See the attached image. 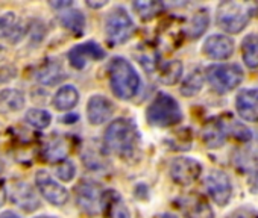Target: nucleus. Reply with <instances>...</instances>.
<instances>
[{
	"label": "nucleus",
	"instance_id": "obj_7",
	"mask_svg": "<svg viewBox=\"0 0 258 218\" xmlns=\"http://www.w3.org/2000/svg\"><path fill=\"white\" fill-rule=\"evenodd\" d=\"M7 191H8V197L11 198V201L20 209L26 212H32L40 207V198L35 189L32 188V185H29L28 182L11 180L7 183Z\"/></svg>",
	"mask_w": 258,
	"mask_h": 218
},
{
	"label": "nucleus",
	"instance_id": "obj_38",
	"mask_svg": "<svg viewBox=\"0 0 258 218\" xmlns=\"http://www.w3.org/2000/svg\"><path fill=\"white\" fill-rule=\"evenodd\" d=\"M253 189L258 191V173L255 174V180H253Z\"/></svg>",
	"mask_w": 258,
	"mask_h": 218
},
{
	"label": "nucleus",
	"instance_id": "obj_1",
	"mask_svg": "<svg viewBox=\"0 0 258 218\" xmlns=\"http://www.w3.org/2000/svg\"><path fill=\"white\" fill-rule=\"evenodd\" d=\"M109 83L112 92L123 100L136 97L140 88V77L131 62L123 58H114L109 64Z\"/></svg>",
	"mask_w": 258,
	"mask_h": 218
},
{
	"label": "nucleus",
	"instance_id": "obj_26",
	"mask_svg": "<svg viewBox=\"0 0 258 218\" xmlns=\"http://www.w3.org/2000/svg\"><path fill=\"white\" fill-rule=\"evenodd\" d=\"M133 7L143 20H151L163 11V4L154 2V0H148V2L146 0H140V2H134Z\"/></svg>",
	"mask_w": 258,
	"mask_h": 218
},
{
	"label": "nucleus",
	"instance_id": "obj_35",
	"mask_svg": "<svg viewBox=\"0 0 258 218\" xmlns=\"http://www.w3.org/2000/svg\"><path fill=\"white\" fill-rule=\"evenodd\" d=\"M108 2L106 0H102V2H91V0H88L87 2V7H90V8H102V7H105Z\"/></svg>",
	"mask_w": 258,
	"mask_h": 218
},
{
	"label": "nucleus",
	"instance_id": "obj_25",
	"mask_svg": "<svg viewBox=\"0 0 258 218\" xmlns=\"http://www.w3.org/2000/svg\"><path fill=\"white\" fill-rule=\"evenodd\" d=\"M61 23L64 25V28H67L69 31L75 32V34H82L84 26H85V17L81 11L78 10H72L62 14L61 17Z\"/></svg>",
	"mask_w": 258,
	"mask_h": 218
},
{
	"label": "nucleus",
	"instance_id": "obj_21",
	"mask_svg": "<svg viewBox=\"0 0 258 218\" xmlns=\"http://www.w3.org/2000/svg\"><path fill=\"white\" fill-rule=\"evenodd\" d=\"M241 53L244 64L249 68L258 67V37L256 35H247L241 44Z\"/></svg>",
	"mask_w": 258,
	"mask_h": 218
},
{
	"label": "nucleus",
	"instance_id": "obj_14",
	"mask_svg": "<svg viewBox=\"0 0 258 218\" xmlns=\"http://www.w3.org/2000/svg\"><path fill=\"white\" fill-rule=\"evenodd\" d=\"M103 56H105V52L102 50V47L93 41L79 44L69 52V61L72 67L78 70H82L90 59H102Z\"/></svg>",
	"mask_w": 258,
	"mask_h": 218
},
{
	"label": "nucleus",
	"instance_id": "obj_23",
	"mask_svg": "<svg viewBox=\"0 0 258 218\" xmlns=\"http://www.w3.org/2000/svg\"><path fill=\"white\" fill-rule=\"evenodd\" d=\"M208 22H210V19H208L207 11H205V10H199V11L191 17V20H190V23H188L187 35H188L190 38H198V37H201V35L207 31V28H208Z\"/></svg>",
	"mask_w": 258,
	"mask_h": 218
},
{
	"label": "nucleus",
	"instance_id": "obj_8",
	"mask_svg": "<svg viewBox=\"0 0 258 218\" xmlns=\"http://www.w3.org/2000/svg\"><path fill=\"white\" fill-rule=\"evenodd\" d=\"M35 185L40 194L52 204L62 206L69 201V191L58 183L46 170H38L35 173Z\"/></svg>",
	"mask_w": 258,
	"mask_h": 218
},
{
	"label": "nucleus",
	"instance_id": "obj_39",
	"mask_svg": "<svg viewBox=\"0 0 258 218\" xmlns=\"http://www.w3.org/2000/svg\"><path fill=\"white\" fill-rule=\"evenodd\" d=\"M35 218H55V216H47V215H43V216H35Z\"/></svg>",
	"mask_w": 258,
	"mask_h": 218
},
{
	"label": "nucleus",
	"instance_id": "obj_36",
	"mask_svg": "<svg viewBox=\"0 0 258 218\" xmlns=\"http://www.w3.org/2000/svg\"><path fill=\"white\" fill-rule=\"evenodd\" d=\"M0 218H20V216L13 210H5V212L0 213Z\"/></svg>",
	"mask_w": 258,
	"mask_h": 218
},
{
	"label": "nucleus",
	"instance_id": "obj_30",
	"mask_svg": "<svg viewBox=\"0 0 258 218\" xmlns=\"http://www.w3.org/2000/svg\"><path fill=\"white\" fill-rule=\"evenodd\" d=\"M67 152H69V147L62 140H55L46 147V156L50 161H58V162L64 161L67 156Z\"/></svg>",
	"mask_w": 258,
	"mask_h": 218
},
{
	"label": "nucleus",
	"instance_id": "obj_17",
	"mask_svg": "<svg viewBox=\"0 0 258 218\" xmlns=\"http://www.w3.org/2000/svg\"><path fill=\"white\" fill-rule=\"evenodd\" d=\"M204 52L214 59H226L234 53V43L225 35H211L204 43Z\"/></svg>",
	"mask_w": 258,
	"mask_h": 218
},
{
	"label": "nucleus",
	"instance_id": "obj_37",
	"mask_svg": "<svg viewBox=\"0 0 258 218\" xmlns=\"http://www.w3.org/2000/svg\"><path fill=\"white\" fill-rule=\"evenodd\" d=\"M62 120H64V123L70 125V123H75V122L78 120V116H67V117H64Z\"/></svg>",
	"mask_w": 258,
	"mask_h": 218
},
{
	"label": "nucleus",
	"instance_id": "obj_10",
	"mask_svg": "<svg viewBox=\"0 0 258 218\" xmlns=\"http://www.w3.org/2000/svg\"><path fill=\"white\" fill-rule=\"evenodd\" d=\"M205 188H207L210 197L219 206H225L231 200L232 186H231L229 177L226 176V173H223L220 170H214L205 177Z\"/></svg>",
	"mask_w": 258,
	"mask_h": 218
},
{
	"label": "nucleus",
	"instance_id": "obj_34",
	"mask_svg": "<svg viewBox=\"0 0 258 218\" xmlns=\"http://www.w3.org/2000/svg\"><path fill=\"white\" fill-rule=\"evenodd\" d=\"M49 5L52 8H55V10H64V8H70L73 5V2H70V0H66V2H50Z\"/></svg>",
	"mask_w": 258,
	"mask_h": 218
},
{
	"label": "nucleus",
	"instance_id": "obj_29",
	"mask_svg": "<svg viewBox=\"0 0 258 218\" xmlns=\"http://www.w3.org/2000/svg\"><path fill=\"white\" fill-rule=\"evenodd\" d=\"M19 19L16 16L14 11H8L5 14L0 16V40L2 38H11L13 34L17 29L19 25Z\"/></svg>",
	"mask_w": 258,
	"mask_h": 218
},
{
	"label": "nucleus",
	"instance_id": "obj_33",
	"mask_svg": "<svg viewBox=\"0 0 258 218\" xmlns=\"http://www.w3.org/2000/svg\"><path fill=\"white\" fill-rule=\"evenodd\" d=\"M8 191H7V183L4 180H0V207H2L7 201Z\"/></svg>",
	"mask_w": 258,
	"mask_h": 218
},
{
	"label": "nucleus",
	"instance_id": "obj_6",
	"mask_svg": "<svg viewBox=\"0 0 258 218\" xmlns=\"http://www.w3.org/2000/svg\"><path fill=\"white\" fill-rule=\"evenodd\" d=\"M207 77L217 92H226L241 83L243 70L237 64L211 65L207 70Z\"/></svg>",
	"mask_w": 258,
	"mask_h": 218
},
{
	"label": "nucleus",
	"instance_id": "obj_28",
	"mask_svg": "<svg viewBox=\"0 0 258 218\" xmlns=\"http://www.w3.org/2000/svg\"><path fill=\"white\" fill-rule=\"evenodd\" d=\"M204 86V76L201 73V70H195L182 83L181 86V94L185 97H193L196 95Z\"/></svg>",
	"mask_w": 258,
	"mask_h": 218
},
{
	"label": "nucleus",
	"instance_id": "obj_31",
	"mask_svg": "<svg viewBox=\"0 0 258 218\" xmlns=\"http://www.w3.org/2000/svg\"><path fill=\"white\" fill-rule=\"evenodd\" d=\"M55 173H56V176H58L59 180H62V182H70V180L75 177V174H76V168H75V164H73L72 161L64 159V161H61V162L56 164Z\"/></svg>",
	"mask_w": 258,
	"mask_h": 218
},
{
	"label": "nucleus",
	"instance_id": "obj_18",
	"mask_svg": "<svg viewBox=\"0 0 258 218\" xmlns=\"http://www.w3.org/2000/svg\"><path fill=\"white\" fill-rule=\"evenodd\" d=\"M26 98L20 89L5 88L0 91V114H13L19 113L25 107Z\"/></svg>",
	"mask_w": 258,
	"mask_h": 218
},
{
	"label": "nucleus",
	"instance_id": "obj_20",
	"mask_svg": "<svg viewBox=\"0 0 258 218\" xmlns=\"http://www.w3.org/2000/svg\"><path fill=\"white\" fill-rule=\"evenodd\" d=\"M79 101V92L73 85H62L53 95V106L58 111H70Z\"/></svg>",
	"mask_w": 258,
	"mask_h": 218
},
{
	"label": "nucleus",
	"instance_id": "obj_32",
	"mask_svg": "<svg viewBox=\"0 0 258 218\" xmlns=\"http://www.w3.org/2000/svg\"><path fill=\"white\" fill-rule=\"evenodd\" d=\"M228 218H258V212L249 207H241L232 212Z\"/></svg>",
	"mask_w": 258,
	"mask_h": 218
},
{
	"label": "nucleus",
	"instance_id": "obj_5",
	"mask_svg": "<svg viewBox=\"0 0 258 218\" xmlns=\"http://www.w3.org/2000/svg\"><path fill=\"white\" fill-rule=\"evenodd\" d=\"M105 32L112 44H121L126 43L136 32V25L133 19L123 8H115L105 22Z\"/></svg>",
	"mask_w": 258,
	"mask_h": 218
},
{
	"label": "nucleus",
	"instance_id": "obj_12",
	"mask_svg": "<svg viewBox=\"0 0 258 218\" xmlns=\"http://www.w3.org/2000/svg\"><path fill=\"white\" fill-rule=\"evenodd\" d=\"M178 206L187 218H214L208 201L196 194H187L178 200Z\"/></svg>",
	"mask_w": 258,
	"mask_h": 218
},
{
	"label": "nucleus",
	"instance_id": "obj_27",
	"mask_svg": "<svg viewBox=\"0 0 258 218\" xmlns=\"http://www.w3.org/2000/svg\"><path fill=\"white\" fill-rule=\"evenodd\" d=\"M182 74V64L181 61H169L160 71V79L166 85H173L179 80Z\"/></svg>",
	"mask_w": 258,
	"mask_h": 218
},
{
	"label": "nucleus",
	"instance_id": "obj_2",
	"mask_svg": "<svg viewBox=\"0 0 258 218\" xmlns=\"http://www.w3.org/2000/svg\"><path fill=\"white\" fill-rule=\"evenodd\" d=\"M252 14H253L252 4L228 0V2H223L219 5L217 23L223 31L229 32V34H238L246 28Z\"/></svg>",
	"mask_w": 258,
	"mask_h": 218
},
{
	"label": "nucleus",
	"instance_id": "obj_13",
	"mask_svg": "<svg viewBox=\"0 0 258 218\" xmlns=\"http://www.w3.org/2000/svg\"><path fill=\"white\" fill-rule=\"evenodd\" d=\"M114 104L105 95H93L87 103V117L94 126H99L111 119Z\"/></svg>",
	"mask_w": 258,
	"mask_h": 218
},
{
	"label": "nucleus",
	"instance_id": "obj_15",
	"mask_svg": "<svg viewBox=\"0 0 258 218\" xmlns=\"http://www.w3.org/2000/svg\"><path fill=\"white\" fill-rule=\"evenodd\" d=\"M238 116L244 122H258V89H244L235 98Z\"/></svg>",
	"mask_w": 258,
	"mask_h": 218
},
{
	"label": "nucleus",
	"instance_id": "obj_24",
	"mask_svg": "<svg viewBox=\"0 0 258 218\" xmlns=\"http://www.w3.org/2000/svg\"><path fill=\"white\" fill-rule=\"evenodd\" d=\"M204 141L207 144V147L216 149L220 147L225 143V131L223 126L219 123H211L205 128L204 131Z\"/></svg>",
	"mask_w": 258,
	"mask_h": 218
},
{
	"label": "nucleus",
	"instance_id": "obj_9",
	"mask_svg": "<svg viewBox=\"0 0 258 218\" xmlns=\"http://www.w3.org/2000/svg\"><path fill=\"white\" fill-rule=\"evenodd\" d=\"M76 203L78 206L90 215H94L99 212V209L102 207V189L99 185L88 182V180H82L76 189Z\"/></svg>",
	"mask_w": 258,
	"mask_h": 218
},
{
	"label": "nucleus",
	"instance_id": "obj_22",
	"mask_svg": "<svg viewBox=\"0 0 258 218\" xmlns=\"http://www.w3.org/2000/svg\"><path fill=\"white\" fill-rule=\"evenodd\" d=\"M25 120L28 122V125H31L35 129H47L52 123V116L44 111V109H38V107H32L26 113Z\"/></svg>",
	"mask_w": 258,
	"mask_h": 218
},
{
	"label": "nucleus",
	"instance_id": "obj_19",
	"mask_svg": "<svg viewBox=\"0 0 258 218\" xmlns=\"http://www.w3.org/2000/svg\"><path fill=\"white\" fill-rule=\"evenodd\" d=\"M64 77V68L58 59H46L37 71V79L43 85H55Z\"/></svg>",
	"mask_w": 258,
	"mask_h": 218
},
{
	"label": "nucleus",
	"instance_id": "obj_4",
	"mask_svg": "<svg viewBox=\"0 0 258 218\" xmlns=\"http://www.w3.org/2000/svg\"><path fill=\"white\" fill-rule=\"evenodd\" d=\"M146 116L151 125L158 128H169L182 120V113L178 101L167 94H158L155 97L148 107Z\"/></svg>",
	"mask_w": 258,
	"mask_h": 218
},
{
	"label": "nucleus",
	"instance_id": "obj_3",
	"mask_svg": "<svg viewBox=\"0 0 258 218\" xmlns=\"http://www.w3.org/2000/svg\"><path fill=\"white\" fill-rule=\"evenodd\" d=\"M103 143L111 152L118 155H127L136 147L137 131L131 122L118 119L106 128Z\"/></svg>",
	"mask_w": 258,
	"mask_h": 218
},
{
	"label": "nucleus",
	"instance_id": "obj_16",
	"mask_svg": "<svg viewBox=\"0 0 258 218\" xmlns=\"http://www.w3.org/2000/svg\"><path fill=\"white\" fill-rule=\"evenodd\" d=\"M102 210L106 218H131V213H129V209L126 207L121 195L114 189L103 192Z\"/></svg>",
	"mask_w": 258,
	"mask_h": 218
},
{
	"label": "nucleus",
	"instance_id": "obj_11",
	"mask_svg": "<svg viewBox=\"0 0 258 218\" xmlns=\"http://www.w3.org/2000/svg\"><path fill=\"white\" fill-rule=\"evenodd\" d=\"M202 173V165L191 158H176L170 165V176L178 185L193 183Z\"/></svg>",
	"mask_w": 258,
	"mask_h": 218
}]
</instances>
